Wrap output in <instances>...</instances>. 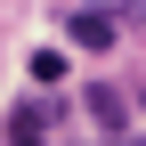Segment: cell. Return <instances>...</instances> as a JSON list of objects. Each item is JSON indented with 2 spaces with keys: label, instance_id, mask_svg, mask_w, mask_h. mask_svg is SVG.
Wrapping results in <instances>:
<instances>
[{
  "label": "cell",
  "instance_id": "cell-1",
  "mask_svg": "<svg viewBox=\"0 0 146 146\" xmlns=\"http://www.w3.org/2000/svg\"><path fill=\"white\" fill-rule=\"evenodd\" d=\"M81 106H89V130H98V138H130V98H122L114 81H98Z\"/></svg>",
  "mask_w": 146,
  "mask_h": 146
},
{
  "label": "cell",
  "instance_id": "cell-2",
  "mask_svg": "<svg viewBox=\"0 0 146 146\" xmlns=\"http://www.w3.org/2000/svg\"><path fill=\"white\" fill-rule=\"evenodd\" d=\"M65 33H73V49H89V57H106V49H114V16H106V8H73L65 16Z\"/></svg>",
  "mask_w": 146,
  "mask_h": 146
},
{
  "label": "cell",
  "instance_id": "cell-3",
  "mask_svg": "<svg viewBox=\"0 0 146 146\" xmlns=\"http://www.w3.org/2000/svg\"><path fill=\"white\" fill-rule=\"evenodd\" d=\"M49 122H57V114H49L41 98H25V106L8 114V146H49Z\"/></svg>",
  "mask_w": 146,
  "mask_h": 146
},
{
  "label": "cell",
  "instance_id": "cell-4",
  "mask_svg": "<svg viewBox=\"0 0 146 146\" xmlns=\"http://www.w3.org/2000/svg\"><path fill=\"white\" fill-rule=\"evenodd\" d=\"M33 81L57 89V81H65V49H33Z\"/></svg>",
  "mask_w": 146,
  "mask_h": 146
},
{
  "label": "cell",
  "instance_id": "cell-5",
  "mask_svg": "<svg viewBox=\"0 0 146 146\" xmlns=\"http://www.w3.org/2000/svg\"><path fill=\"white\" fill-rule=\"evenodd\" d=\"M114 146H146V138H114Z\"/></svg>",
  "mask_w": 146,
  "mask_h": 146
},
{
  "label": "cell",
  "instance_id": "cell-6",
  "mask_svg": "<svg viewBox=\"0 0 146 146\" xmlns=\"http://www.w3.org/2000/svg\"><path fill=\"white\" fill-rule=\"evenodd\" d=\"M138 106H146V89H138Z\"/></svg>",
  "mask_w": 146,
  "mask_h": 146
}]
</instances>
